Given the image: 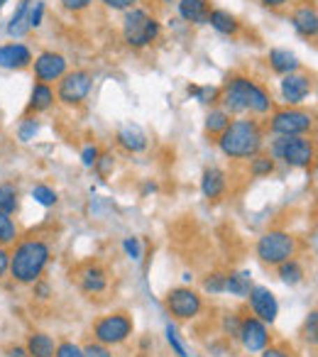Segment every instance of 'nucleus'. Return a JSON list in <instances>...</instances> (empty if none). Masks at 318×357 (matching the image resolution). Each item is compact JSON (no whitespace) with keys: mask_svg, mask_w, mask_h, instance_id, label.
Returning <instances> with one entry per match:
<instances>
[{"mask_svg":"<svg viewBox=\"0 0 318 357\" xmlns=\"http://www.w3.org/2000/svg\"><path fill=\"white\" fill-rule=\"evenodd\" d=\"M218 103L223 105V110L228 115H269L274 110V100L257 81H252L250 76H230L225 81V86L220 89Z\"/></svg>","mask_w":318,"mask_h":357,"instance_id":"1","label":"nucleus"},{"mask_svg":"<svg viewBox=\"0 0 318 357\" xmlns=\"http://www.w3.org/2000/svg\"><path fill=\"white\" fill-rule=\"evenodd\" d=\"M52 259V245L42 238H22L10 252V277L22 287H32L45 277Z\"/></svg>","mask_w":318,"mask_h":357,"instance_id":"2","label":"nucleus"},{"mask_svg":"<svg viewBox=\"0 0 318 357\" xmlns=\"http://www.w3.org/2000/svg\"><path fill=\"white\" fill-rule=\"evenodd\" d=\"M218 149L228 159H252L264 147V128L255 118H235L223 132L215 137Z\"/></svg>","mask_w":318,"mask_h":357,"instance_id":"3","label":"nucleus"},{"mask_svg":"<svg viewBox=\"0 0 318 357\" xmlns=\"http://www.w3.org/2000/svg\"><path fill=\"white\" fill-rule=\"evenodd\" d=\"M120 35L130 50H147L162 35V22L144 8H130L123 13Z\"/></svg>","mask_w":318,"mask_h":357,"instance_id":"4","label":"nucleus"},{"mask_svg":"<svg viewBox=\"0 0 318 357\" xmlns=\"http://www.w3.org/2000/svg\"><path fill=\"white\" fill-rule=\"evenodd\" d=\"M298 252V240L287 230H267L257 238L255 245V255L264 267H279L287 259L296 257Z\"/></svg>","mask_w":318,"mask_h":357,"instance_id":"5","label":"nucleus"},{"mask_svg":"<svg viewBox=\"0 0 318 357\" xmlns=\"http://www.w3.org/2000/svg\"><path fill=\"white\" fill-rule=\"evenodd\" d=\"M269 157L282 159L284 164L296 169H308L316 159V147H313V139L306 135H298V137H274L269 142Z\"/></svg>","mask_w":318,"mask_h":357,"instance_id":"6","label":"nucleus"},{"mask_svg":"<svg viewBox=\"0 0 318 357\" xmlns=\"http://www.w3.org/2000/svg\"><path fill=\"white\" fill-rule=\"evenodd\" d=\"M267 130L274 137H298V135H308L313 130V113L303 108H279L272 110L267 120Z\"/></svg>","mask_w":318,"mask_h":357,"instance_id":"7","label":"nucleus"},{"mask_svg":"<svg viewBox=\"0 0 318 357\" xmlns=\"http://www.w3.org/2000/svg\"><path fill=\"white\" fill-rule=\"evenodd\" d=\"M135 323L130 318V313L125 311H115L108 313V316H100L98 321L93 323V340L103 342L108 347H118L125 345V342L132 337Z\"/></svg>","mask_w":318,"mask_h":357,"instance_id":"8","label":"nucleus"},{"mask_svg":"<svg viewBox=\"0 0 318 357\" xmlns=\"http://www.w3.org/2000/svg\"><path fill=\"white\" fill-rule=\"evenodd\" d=\"M91 89H93V74L86 69H74V71H66L59 79L54 96L66 108H79L91 96Z\"/></svg>","mask_w":318,"mask_h":357,"instance_id":"9","label":"nucleus"},{"mask_svg":"<svg viewBox=\"0 0 318 357\" xmlns=\"http://www.w3.org/2000/svg\"><path fill=\"white\" fill-rule=\"evenodd\" d=\"M165 306L176 321H194L204 311V298L191 287H174L167 291Z\"/></svg>","mask_w":318,"mask_h":357,"instance_id":"10","label":"nucleus"},{"mask_svg":"<svg viewBox=\"0 0 318 357\" xmlns=\"http://www.w3.org/2000/svg\"><path fill=\"white\" fill-rule=\"evenodd\" d=\"M238 340L243 345L245 352L250 355H259L267 345H272V335H269V326L262 323L255 316H243L240 318V331Z\"/></svg>","mask_w":318,"mask_h":357,"instance_id":"11","label":"nucleus"},{"mask_svg":"<svg viewBox=\"0 0 318 357\" xmlns=\"http://www.w3.org/2000/svg\"><path fill=\"white\" fill-rule=\"evenodd\" d=\"M74 277H76L79 289L86 294V296H100V294H105L110 287L108 269L98 262H84L81 267H76Z\"/></svg>","mask_w":318,"mask_h":357,"instance_id":"12","label":"nucleus"},{"mask_svg":"<svg viewBox=\"0 0 318 357\" xmlns=\"http://www.w3.org/2000/svg\"><path fill=\"white\" fill-rule=\"evenodd\" d=\"M32 69H35V79L40 81V84H54V81H59L61 76L69 71V61H66L64 54H59V52H42V54H37L35 59H32Z\"/></svg>","mask_w":318,"mask_h":357,"instance_id":"13","label":"nucleus"},{"mask_svg":"<svg viewBox=\"0 0 318 357\" xmlns=\"http://www.w3.org/2000/svg\"><path fill=\"white\" fill-rule=\"evenodd\" d=\"M279 91H282V98L287 105L292 108H298L303 100L311 96L313 91V76L303 74V71H294V74L282 76V84H279Z\"/></svg>","mask_w":318,"mask_h":357,"instance_id":"14","label":"nucleus"},{"mask_svg":"<svg viewBox=\"0 0 318 357\" xmlns=\"http://www.w3.org/2000/svg\"><path fill=\"white\" fill-rule=\"evenodd\" d=\"M248 303H250V311H252L255 318H259L262 323L272 326L279 316V301L267 287H252L248 294Z\"/></svg>","mask_w":318,"mask_h":357,"instance_id":"15","label":"nucleus"},{"mask_svg":"<svg viewBox=\"0 0 318 357\" xmlns=\"http://www.w3.org/2000/svg\"><path fill=\"white\" fill-rule=\"evenodd\" d=\"M32 50L22 42H8L0 45V69L8 71H22L32 66Z\"/></svg>","mask_w":318,"mask_h":357,"instance_id":"16","label":"nucleus"},{"mask_svg":"<svg viewBox=\"0 0 318 357\" xmlns=\"http://www.w3.org/2000/svg\"><path fill=\"white\" fill-rule=\"evenodd\" d=\"M292 25L306 40H316L318 35V10L313 3H301V6L294 8L292 13Z\"/></svg>","mask_w":318,"mask_h":357,"instance_id":"17","label":"nucleus"},{"mask_svg":"<svg viewBox=\"0 0 318 357\" xmlns=\"http://www.w3.org/2000/svg\"><path fill=\"white\" fill-rule=\"evenodd\" d=\"M228 191V174L218 167H209L201 176V194L209 201H220Z\"/></svg>","mask_w":318,"mask_h":357,"instance_id":"18","label":"nucleus"},{"mask_svg":"<svg viewBox=\"0 0 318 357\" xmlns=\"http://www.w3.org/2000/svg\"><path fill=\"white\" fill-rule=\"evenodd\" d=\"M176 13L189 25H206L209 22L211 3L209 0H176Z\"/></svg>","mask_w":318,"mask_h":357,"instance_id":"19","label":"nucleus"},{"mask_svg":"<svg viewBox=\"0 0 318 357\" xmlns=\"http://www.w3.org/2000/svg\"><path fill=\"white\" fill-rule=\"evenodd\" d=\"M27 357H54L56 352V340L45 331H35L27 335L25 342Z\"/></svg>","mask_w":318,"mask_h":357,"instance_id":"20","label":"nucleus"},{"mask_svg":"<svg viewBox=\"0 0 318 357\" xmlns=\"http://www.w3.org/2000/svg\"><path fill=\"white\" fill-rule=\"evenodd\" d=\"M269 69L279 76H287V74H294V71H301V61L294 52L289 50H269Z\"/></svg>","mask_w":318,"mask_h":357,"instance_id":"21","label":"nucleus"},{"mask_svg":"<svg viewBox=\"0 0 318 357\" xmlns=\"http://www.w3.org/2000/svg\"><path fill=\"white\" fill-rule=\"evenodd\" d=\"M118 144L125 149V152H144L147 149V135H144V130L139 128V125H125V128H120L118 132Z\"/></svg>","mask_w":318,"mask_h":357,"instance_id":"22","label":"nucleus"},{"mask_svg":"<svg viewBox=\"0 0 318 357\" xmlns=\"http://www.w3.org/2000/svg\"><path fill=\"white\" fill-rule=\"evenodd\" d=\"M56 103V96H54V89L50 84H40L37 81L32 86V93H30V103H27V113H47L52 105Z\"/></svg>","mask_w":318,"mask_h":357,"instance_id":"23","label":"nucleus"},{"mask_svg":"<svg viewBox=\"0 0 318 357\" xmlns=\"http://www.w3.org/2000/svg\"><path fill=\"white\" fill-rule=\"evenodd\" d=\"M206 25H211L215 32H220V35H225V37H235L240 32L238 17L228 10H220V8H213V10L209 13V22H206Z\"/></svg>","mask_w":318,"mask_h":357,"instance_id":"24","label":"nucleus"},{"mask_svg":"<svg viewBox=\"0 0 318 357\" xmlns=\"http://www.w3.org/2000/svg\"><path fill=\"white\" fill-rule=\"evenodd\" d=\"M30 6L32 0H20L15 8V13H13L10 22H8V35L13 37V40H20V37H25L27 32H30V25H27V13H30Z\"/></svg>","mask_w":318,"mask_h":357,"instance_id":"25","label":"nucleus"},{"mask_svg":"<svg viewBox=\"0 0 318 357\" xmlns=\"http://www.w3.org/2000/svg\"><path fill=\"white\" fill-rule=\"evenodd\" d=\"M250 289H252V274L250 272H233L225 274V291L235 298H248Z\"/></svg>","mask_w":318,"mask_h":357,"instance_id":"26","label":"nucleus"},{"mask_svg":"<svg viewBox=\"0 0 318 357\" xmlns=\"http://www.w3.org/2000/svg\"><path fill=\"white\" fill-rule=\"evenodd\" d=\"M277 272H279V279H282L287 287H296V284H301L303 279H306V269H303V264L298 262L296 257L282 262L277 267Z\"/></svg>","mask_w":318,"mask_h":357,"instance_id":"27","label":"nucleus"},{"mask_svg":"<svg viewBox=\"0 0 318 357\" xmlns=\"http://www.w3.org/2000/svg\"><path fill=\"white\" fill-rule=\"evenodd\" d=\"M17 240H20V228H17V223L13 220L10 213H3V211H0V245H3V248H13Z\"/></svg>","mask_w":318,"mask_h":357,"instance_id":"28","label":"nucleus"},{"mask_svg":"<svg viewBox=\"0 0 318 357\" xmlns=\"http://www.w3.org/2000/svg\"><path fill=\"white\" fill-rule=\"evenodd\" d=\"M228 125H230V115L225 113L223 108H211L209 110V115H206V135L218 137Z\"/></svg>","mask_w":318,"mask_h":357,"instance_id":"29","label":"nucleus"},{"mask_svg":"<svg viewBox=\"0 0 318 357\" xmlns=\"http://www.w3.org/2000/svg\"><path fill=\"white\" fill-rule=\"evenodd\" d=\"M20 208V191L15 184H0V211L3 213H17Z\"/></svg>","mask_w":318,"mask_h":357,"instance_id":"30","label":"nucleus"},{"mask_svg":"<svg viewBox=\"0 0 318 357\" xmlns=\"http://www.w3.org/2000/svg\"><path fill=\"white\" fill-rule=\"evenodd\" d=\"M189 96H196V100L204 105H215L220 98V89H215V86H189Z\"/></svg>","mask_w":318,"mask_h":357,"instance_id":"31","label":"nucleus"},{"mask_svg":"<svg viewBox=\"0 0 318 357\" xmlns=\"http://www.w3.org/2000/svg\"><path fill=\"white\" fill-rule=\"evenodd\" d=\"M272 172H274V159L269 157V154H257V157H252V162H250V174H252L255 178H264Z\"/></svg>","mask_w":318,"mask_h":357,"instance_id":"32","label":"nucleus"},{"mask_svg":"<svg viewBox=\"0 0 318 357\" xmlns=\"http://www.w3.org/2000/svg\"><path fill=\"white\" fill-rule=\"evenodd\" d=\"M32 199H35L40 206H45V208H52V206H56V201H59V194H56L52 186L37 184L35 189H32Z\"/></svg>","mask_w":318,"mask_h":357,"instance_id":"33","label":"nucleus"},{"mask_svg":"<svg viewBox=\"0 0 318 357\" xmlns=\"http://www.w3.org/2000/svg\"><path fill=\"white\" fill-rule=\"evenodd\" d=\"M204 291L211 294V296H220V294H225V274L223 272H211L204 277Z\"/></svg>","mask_w":318,"mask_h":357,"instance_id":"34","label":"nucleus"},{"mask_svg":"<svg viewBox=\"0 0 318 357\" xmlns=\"http://www.w3.org/2000/svg\"><path fill=\"white\" fill-rule=\"evenodd\" d=\"M45 0H32L30 6V13H27V25H30V30H40L42 27V20H45Z\"/></svg>","mask_w":318,"mask_h":357,"instance_id":"35","label":"nucleus"},{"mask_svg":"<svg viewBox=\"0 0 318 357\" xmlns=\"http://www.w3.org/2000/svg\"><path fill=\"white\" fill-rule=\"evenodd\" d=\"M37 132H40V120L37 118H25L20 123V128H17L20 142H32V139L37 137Z\"/></svg>","mask_w":318,"mask_h":357,"instance_id":"36","label":"nucleus"},{"mask_svg":"<svg viewBox=\"0 0 318 357\" xmlns=\"http://www.w3.org/2000/svg\"><path fill=\"white\" fill-rule=\"evenodd\" d=\"M303 340L308 342V345H316L318 340V313L311 311L306 316V321H303V331H301Z\"/></svg>","mask_w":318,"mask_h":357,"instance_id":"37","label":"nucleus"},{"mask_svg":"<svg viewBox=\"0 0 318 357\" xmlns=\"http://www.w3.org/2000/svg\"><path fill=\"white\" fill-rule=\"evenodd\" d=\"M165 333H167V342H169V347L176 352V357H189V352H186V347H184V342H181L179 333H176V328L172 326V323H167Z\"/></svg>","mask_w":318,"mask_h":357,"instance_id":"38","label":"nucleus"},{"mask_svg":"<svg viewBox=\"0 0 318 357\" xmlns=\"http://www.w3.org/2000/svg\"><path fill=\"white\" fill-rule=\"evenodd\" d=\"M123 250L132 262H142V240L130 235V238L123 240Z\"/></svg>","mask_w":318,"mask_h":357,"instance_id":"39","label":"nucleus"},{"mask_svg":"<svg viewBox=\"0 0 318 357\" xmlns=\"http://www.w3.org/2000/svg\"><path fill=\"white\" fill-rule=\"evenodd\" d=\"M54 357H86V355L81 345H76V342H71V340H61V342H56Z\"/></svg>","mask_w":318,"mask_h":357,"instance_id":"40","label":"nucleus"},{"mask_svg":"<svg viewBox=\"0 0 318 357\" xmlns=\"http://www.w3.org/2000/svg\"><path fill=\"white\" fill-rule=\"evenodd\" d=\"M84 355L86 357H115L113 347L103 345V342H86L84 345Z\"/></svg>","mask_w":318,"mask_h":357,"instance_id":"41","label":"nucleus"},{"mask_svg":"<svg viewBox=\"0 0 318 357\" xmlns=\"http://www.w3.org/2000/svg\"><path fill=\"white\" fill-rule=\"evenodd\" d=\"M240 313H225L223 316V333L228 337H235L238 340V331H240Z\"/></svg>","mask_w":318,"mask_h":357,"instance_id":"42","label":"nucleus"},{"mask_svg":"<svg viewBox=\"0 0 318 357\" xmlns=\"http://www.w3.org/2000/svg\"><path fill=\"white\" fill-rule=\"evenodd\" d=\"M96 3H100V6L108 8V10L125 13V10H130V8H137L139 0H96Z\"/></svg>","mask_w":318,"mask_h":357,"instance_id":"43","label":"nucleus"},{"mask_svg":"<svg viewBox=\"0 0 318 357\" xmlns=\"http://www.w3.org/2000/svg\"><path fill=\"white\" fill-rule=\"evenodd\" d=\"M61 3V8H64L66 13H84V10H89L91 6H93L96 0H59Z\"/></svg>","mask_w":318,"mask_h":357,"instance_id":"44","label":"nucleus"},{"mask_svg":"<svg viewBox=\"0 0 318 357\" xmlns=\"http://www.w3.org/2000/svg\"><path fill=\"white\" fill-rule=\"evenodd\" d=\"M98 157H100V149L96 147V144H89V147H84V152H81V164H84L86 169H93Z\"/></svg>","mask_w":318,"mask_h":357,"instance_id":"45","label":"nucleus"},{"mask_svg":"<svg viewBox=\"0 0 318 357\" xmlns=\"http://www.w3.org/2000/svg\"><path fill=\"white\" fill-rule=\"evenodd\" d=\"M259 357H296V355H294V350L287 345H267L259 352Z\"/></svg>","mask_w":318,"mask_h":357,"instance_id":"46","label":"nucleus"},{"mask_svg":"<svg viewBox=\"0 0 318 357\" xmlns=\"http://www.w3.org/2000/svg\"><path fill=\"white\" fill-rule=\"evenodd\" d=\"M32 294H35V298H40V301H47V298L52 296V287L45 279H40V282L32 284Z\"/></svg>","mask_w":318,"mask_h":357,"instance_id":"47","label":"nucleus"},{"mask_svg":"<svg viewBox=\"0 0 318 357\" xmlns=\"http://www.w3.org/2000/svg\"><path fill=\"white\" fill-rule=\"evenodd\" d=\"M115 167V162H113V157H110V154H100L98 157V162H96V167L93 169H98L100 172V176H108L110 174V169Z\"/></svg>","mask_w":318,"mask_h":357,"instance_id":"48","label":"nucleus"},{"mask_svg":"<svg viewBox=\"0 0 318 357\" xmlns=\"http://www.w3.org/2000/svg\"><path fill=\"white\" fill-rule=\"evenodd\" d=\"M10 272V250L0 245V279H6Z\"/></svg>","mask_w":318,"mask_h":357,"instance_id":"49","label":"nucleus"},{"mask_svg":"<svg viewBox=\"0 0 318 357\" xmlns=\"http://www.w3.org/2000/svg\"><path fill=\"white\" fill-rule=\"evenodd\" d=\"M294 0H259V6L262 8H269V10H279V8H287L292 6Z\"/></svg>","mask_w":318,"mask_h":357,"instance_id":"50","label":"nucleus"},{"mask_svg":"<svg viewBox=\"0 0 318 357\" xmlns=\"http://www.w3.org/2000/svg\"><path fill=\"white\" fill-rule=\"evenodd\" d=\"M6 355L8 357H27V350H25V347H20V345H10L6 350Z\"/></svg>","mask_w":318,"mask_h":357,"instance_id":"51","label":"nucleus"},{"mask_svg":"<svg viewBox=\"0 0 318 357\" xmlns=\"http://www.w3.org/2000/svg\"><path fill=\"white\" fill-rule=\"evenodd\" d=\"M162 3H167V6H169V3H176V0H162Z\"/></svg>","mask_w":318,"mask_h":357,"instance_id":"52","label":"nucleus"},{"mask_svg":"<svg viewBox=\"0 0 318 357\" xmlns=\"http://www.w3.org/2000/svg\"><path fill=\"white\" fill-rule=\"evenodd\" d=\"M6 3H8V0H0V8H3V6H6Z\"/></svg>","mask_w":318,"mask_h":357,"instance_id":"53","label":"nucleus"}]
</instances>
